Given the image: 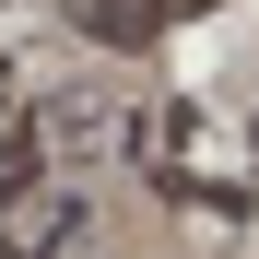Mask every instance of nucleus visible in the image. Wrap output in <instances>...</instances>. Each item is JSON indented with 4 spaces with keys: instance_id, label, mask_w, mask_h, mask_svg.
Returning <instances> with one entry per match:
<instances>
[{
    "instance_id": "nucleus-1",
    "label": "nucleus",
    "mask_w": 259,
    "mask_h": 259,
    "mask_svg": "<svg viewBox=\"0 0 259 259\" xmlns=\"http://www.w3.org/2000/svg\"><path fill=\"white\" fill-rule=\"evenodd\" d=\"M71 12H82V35H106V48H118V35H153V24H165L153 0H71Z\"/></svg>"
}]
</instances>
